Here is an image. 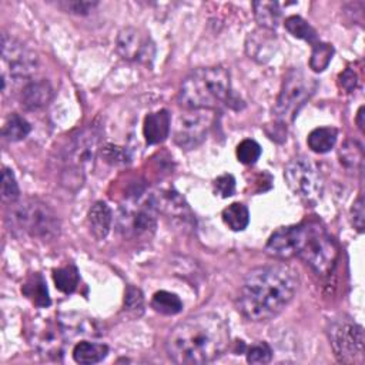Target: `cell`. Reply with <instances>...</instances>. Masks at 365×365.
<instances>
[{
	"label": "cell",
	"mask_w": 365,
	"mask_h": 365,
	"mask_svg": "<svg viewBox=\"0 0 365 365\" xmlns=\"http://www.w3.org/2000/svg\"><path fill=\"white\" fill-rule=\"evenodd\" d=\"M298 274L285 264H269L251 269L237 297L238 311L250 321L277 317L294 298Z\"/></svg>",
	"instance_id": "obj_1"
},
{
	"label": "cell",
	"mask_w": 365,
	"mask_h": 365,
	"mask_svg": "<svg viewBox=\"0 0 365 365\" xmlns=\"http://www.w3.org/2000/svg\"><path fill=\"white\" fill-rule=\"evenodd\" d=\"M230 344V329L217 314H198L178 322L168 334L165 349L177 364L200 365L220 358Z\"/></svg>",
	"instance_id": "obj_2"
},
{
	"label": "cell",
	"mask_w": 365,
	"mask_h": 365,
	"mask_svg": "<svg viewBox=\"0 0 365 365\" xmlns=\"http://www.w3.org/2000/svg\"><path fill=\"white\" fill-rule=\"evenodd\" d=\"M230 73L221 66L201 67L182 81L180 103L187 110H212L228 98Z\"/></svg>",
	"instance_id": "obj_3"
},
{
	"label": "cell",
	"mask_w": 365,
	"mask_h": 365,
	"mask_svg": "<svg viewBox=\"0 0 365 365\" xmlns=\"http://www.w3.org/2000/svg\"><path fill=\"white\" fill-rule=\"evenodd\" d=\"M10 204L7 220L14 230L44 241L53 240L60 234L57 214L46 202L37 198H26Z\"/></svg>",
	"instance_id": "obj_4"
},
{
	"label": "cell",
	"mask_w": 365,
	"mask_h": 365,
	"mask_svg": "<svg viewBox=\"0 0 365 365\" xmlns=\"http://www.w3.org/2000/svg\"><path fill=\"white\" fill-rule=\"evenodd\" d=\"M298 255L317 274L327 275L335 265L338 248L328 232L317 222H304L295 225Z\"/></svg>",
	"instance_id": "obj_5"
},
{
	"label": "cell",
	"mask_w": 365,
	"mask_h": 365,
	"mask_svg": "<svg viewBox=\"0 0 365 365\" xmlns=\"http://www.w3.org/2000/svg\"><path fill=\"white\" fill-rule=\"evenodd\" d=\"M317 88V81L305 74L301 68L289 70L282 81L274 114L281 121H291L297 115L298 110L305 104V101L314 94Z\"/></svg>",
	"instance_id": "obj_6"
},
{
	"label": "cell",
	"mask_w": 365,
	"mask_h": 365,
	"mask_svg": "<svg viewBox=\"0 0 365 365\" xmlns=\"http://www.w3.org/2000/svg\"><path fill=\"white\" fill-rule=\"evenodd\" d=\"M328 336L338 361L361 364L364 359V329L349 317H339L329 322Z\"/></svg>",
	"instance_id": "obj_7"
},
{
	"label": "cell",
	"mask_w": 365,
	"mask_h": 365,
	"mask_svg": "<svg viewBox=\"0 0 365 365\" xmlns=\"http://www.w3.org/2000/svg\"><path fill=\"white\" fill-rule=\"evenodd\" d=\"M288 187L302 200L317 201L324 190V178L314 163L304 157L292 158L284 168Z\"/></svg>",
	"instance_id": "obj_8"
},
{
	"label": "cell",
	"mask_w": 365,
	"mask_h": 365,
	"mask_svg": "<svg viewBox=\"0 0 365 365\" xmlns=\"http://www.w3.org/2000/svg\"><path fill=\"white\" fill-rule=\"evenodd\" d=\"M212 115L207 110H188L181 114L174 125V141L185 150L195 148L205 138Z\"/></svg>",
	"instance_id": "obj_9"
},
{
	"label": "cell",
	"mask_w": 365,
	"mask_h": 365,
	"mask_svg": "<svg viewBox=\"0 0 365 365\" xmlns=\"http://www.w3.org/2000/svg\"><path fill=\"white\" fill-rule=\"evenodd\" d=\"M100 144V130L90 125L81 130L77 135L71 138L67 145L64 161L67 167L77 174L83 173L86 168L93 165L97 150Z\"/></svg>",
	"instance_id": "obj_10"
},
{
	"label": "cell",
	"mask_w": 365,
	"mask_h": 365,
	"mask_svg": "<svg viewBox=\"0 0 365 365\" xmlns=\"http://www.w3.org/2000/svg\"><path fill=\"white\" fill-rule=\"evenodd\" d=\"M1 57L9 68L10 77H29L37 67L36 53L6 33L1 36Z\"/></svg>",
	"instance_id": "obj_11"
},
{
	"label": "cell",
	"mask_w": 365,
	"mask_h": 365,
	"mask_svg": "<svg viewBox=\"0 0 365 365\" xmlns=\"http://www.w3.org/2000/svg\"><path fill=\"white\" fill-rule=\"evenodd\" d=\"M115 46L118 54L131 61L151 63L155 54V47L150 36L134 27L123 29L117 36Z\"/></svg>",
	"instance_id": "obj_12"
},
{
	"label": "cell",
	"mask_w": 365,
	"mask_h": 365,
	"mask_svg": "<svg viewBox=\"0 0 365 365\" xmlns=\"http://www.w3.org/2000/svg\"><path fill=\"white\" fill-rule=\"evenodd\" d=\"M154 204L125 207L120 215V227L130 237H151L155 231V215Z\"/></svg>",
	"instance_id": "obj_13"
},
{
	"label": "cell",
	"mask_w": 365,
	"mask_h": 365,
	"mask_svg": "<svg viewBox=\"0 0 365 365\" xmlns=\"http://www.w3.org/2000/svg\"><path fill=\"white\" fill-rule=\"evenodd\" d=\"M31 344L37 348L38 352L47 356L57 358L61 354L63 346V331L58 325L50 319L40 318L36 321L30 329Z\"/></svg>",
	"instance_id": "obj_14"
},
{
	"label": "cell",
	"mask_w": 365,
	"mask_h": 365,
	"mask_svg": "<svg viewBox=\"0 0 365 365\" xmlns=\"http://www.w3.org/2000/svg\"><path fill=\"white\" fill-rule=\"evenodd\" d=\"M295 245H297V230L292 227L278 228L267 241L265 251L268 255L279 259H287L295 257Z\"/></svg>",
	"instance_id": "obj_15"
},
{
	"label": "cell",
	"mask_w": 365,
	"mask_h": 365,
	"mask_svg": "<svg viewBox=\"0 0 365 365\" xmlns=\"http://www.w3.org/2000/svg\"><path fill=\"white\" fill-rule=\"evenodd\" d=\"M170 128H171V120L167 110H160L148 114L144 118V125H143V133L147 144L163 143L168 137Z\"/></svg>",
	"instance_id": "obj_16"
},
{
	"label": "cell",
	"mask_w": 365,
	"mask_h": 365,
	"mask_svg": "<svg viewBox=\"0 0 365 365\" xmlns=\"http://www.w3.org/2000/svg\"><path fill=\"white\" fill-rule=\"evenodd\" d=\"M21 104L29 110H38L46 107L53 98V88L44 80H33L21 90Z\"/></svg>",
	"instance_id": "obj_17"
},
{
	"label": "cell",
	"mask_w": 365,
	"mask_h": 365,
	"mask_svg": "<svg viewBox=\"0 0 365 365\" xmlns=\"http://www.w3.org/2000/svg\"><path fill=\"white\" fill-rule=\"evenodd\" d=\"M87 221H88L90 232L97 240H104L108 235L111 222H113V214L110 207L103 201L94 202L88 211Z\"/></svg>",
	"instance_id": "obj_18"
},
{
	"label": "cell",
	"mask_w": 365,
	"mask_h": 365,
	"mask_svg": "<svg viewBox=\"0 0 365 365\" xmlns=\"http://www.w3.org/2000/svg\"><path fill=\"white\" fill-rule=\"evenodd\" d=\"M269 30H259L250 33L247 38V53L258 60V61H267L274 50V37L269 36Z\"/></svg>",
	"instance_id": "obj_19"
},
{
	"label": "cell",
	"mask_w": 365,
	"mask_h": 365,
	"mask_svg": "<svg viewBox=\"0 0 365 365\" xmlns=\"http://www.w3.org/2000/svg\"><path fill=\"white\" fill-rule=\"evenodd\" d=\"M252 7H254L255 20L262 29L269 30V31L277 29V26L281 21V17H282L279 3H277V1H254Z\"/></svg>",
	"instance_id": "obj_20"
},
{
	"label": "cell",
	"mask_w": 365,
	"mask_h": 365,
	"mask_svg": "<svg viewBox=\"0 0 365 365\" xmlns=\"http://www.w3.org/2000/svg\"><path fill=\"white\" fill-rule=\"evenodd\" d=\"M108 354V348L104 344L81 341L73 348V358L78 364L91 365L103 361Z\"/></svg>",
	"instance_id": "obj_21"
},
{
	"label": "cell",
	"mask_w": 365,
	"mask_h": 365,
	"mask_svg": "<svg viewBox=\"0 0 365 365\" xmlns=\"http://www.w3.org/2000/svg\"><path fill=\"white\" fill-rule=\"evenodd\" d=\"M336 141V130L334 127H319L309 133L308 135V147L318 154L328 153Z\"/></svg>",
	"instance_id": "obj_22"
},
{
	"label": "cell",
	"mask_w": 365,
	"mask_h": 365,
	"mask_svg": "<svg viewBox=\"0 0 365 365\" xmlns=\"http://www.w3.org/2000/svg\"><path fill=\"white\" fill-rule=\"evenodd\" d=\"M23 294L30 298L37 307H48L50 305V298L47 292L46 282L40 274L31 275L26 284L23 285Z\"/></svg>",
	"instance_id": "obj_23"
},
{
	"label": "cell",
	"mask_w": 365,
	"mask_h": 365,
	"mask_svg": "<svg viewBox=\"0 0 365 365\" xmlns=\"http://www.w3.org/2000/svg\"><path fill=\"white\" fill-rule=\"evenodd\" d=\"M222 220L232 231H242L250 222L248 208L241 202H232L222 211Z\"/></svg>",
	"instance_id": "obj_24"
},
{
	"label": "cell",
	"mask_w": 365,
	"mask_h": 365,
	"mask_svg": "<svg viewBox=\"0 0 365 365\" xmlns=\"http://www.w3.org/2000/svg\"><path fill=\"white\" fill-rule=\"evenodd\" d=\"M284 26L288 30V33L292 34L297 38L305 40V41H308L311 44H315L317 41H319L314 27L308 21H305L302 17H299V16H289V17H287L285 21H284Z\"/></svg>",
	"instance_id": "obj_25"
},
{
	"label": "cell",
	"mask_w": 365,
	"mask_h": 365,
	"mask_svg": "<svg viewBox=\"0 0 365 365\" xmlns=\"http://www.w3.org/2000/svg\"><path fill=\"white\" fill-rule=\"evenodd\" d=\"M151 307L164 315H175L182 309L181 299L168 291H158L153 295Z\"/></svg>",
	"instance_id": "obj_26"
},
{
	"label": "cell",
	"mask_w": 365,
	"mask_h": 365,
	"mask_svg": "<svg viewBox=\"0 0 365 365\" xmlns=\"http://www.w3.org/2000/svg\"><path fill=\"white\" fill-rule=\"evenodd\" d=\"M30 130H31V127H30L29 121L26 118H23L21 115L13 113L9 115V118L4 123L3 135L9 141H20L29 135Z\"/></svg>",
	"instance_id": "obj_27"
},
{
	"label": "cell",
	"mask_w": 365,
	"mask_h": 365,
	"mask_svg": "<svg viewBox=\"0 0 365 365\" xmlns=\"http://www.w3.org/2000/svg\"><path fill=\"white\" fill-rule=\"evenodd\" d=\"M53 279L61 292L71 294L78 285V271L74 265H66L53 271Z\"/></svg>",
	"instance_id": "obj_28"
},
{
	"label": "cell",
	"mask_w": 365,
	"mask_h": 365,
	"mask_svg": "<svg viewBox=\"0 0 365 365\" xmlns=\"http://www.w3.org/2000/svg\"><path fill=\"white\" fill-rule=\"evenodd\" d=\"M334 54V47L328 43H322V41H317L315 44H312V53H311V58H309V67L319 73L324 71Z\"/></svg>",
	"instance_id": "obj_29"
},
{
	"label": "cell",
	"mask_w": 365,
	"mask_h": 365,
	"mask_svg": "<svg viewBox=\"0 0 365 365\" xmlns=\"http://www.w3.org/2000/svg\"><path fill=\"white\" fill-rule=\"evenodd\" d=\"M339 158L346 168H356L362 164V147L355 141H346L341 147Z\"/></svg>",
	"instance_id": "obj_30"
},
{
	"label": "cell",
	"mask_w": 365,
	"mask_h": 365,
	"mask_svg": "<svg viewBox=\"0 0 365 365\" xmlns=\"http://www.w3.org/2000/svg\"><path fill=\"white\" fill-rule=\"evenodd\" d=\"M261 155V147L255 140L247 138L242 140L237 147V158L240 163L251 165L254 164Z\"/></svg>",
	"instance_id": "obj_31"
},
{
	"label": "cell",
	"mask_w": 365,
	"mask_h": 365,
	"mask_svg": "<svg viewBox=\"0 0 365 365\" xmlns=\"http://www.w3.org/2000/svg\"><path fill=\"white\" fill-rule=\"evenodd\" d=\"M20 195L19 184L10 168H3L1 174V198L7 202H14Z\"/></svg>",
	"instance_id": "obj_32"
},
{
	"label": "cell",
	"mask_w": 365,
	"mask_h": 365,
	"mask_svg": "<svg viewBox=\"0 0 365 365\" xmlns=\"http://www.w3.org/2000/svg\"><path fill=\"white\" fill-rule=\"evenodd\" d=\"M124 308L133 317H140L144 311V298L138 288L128 287L124 299Z\"/></svg>",
	"instance_id": "obj_33"
},
{
	"label": "cell",
	"mask_w": 365,
	"mask_h": 365,
	"mask_svg": "<svg viewBox=\"0 0 365 365\" xmlns=\"http://www.w3.org/2000/svg\"><path fill=\"white\" fill-rule=\"evenodd\" d=\"M272 358V349L267 342H257L247 351V361L250 364H268Z\"/></svg>",
	"instance_id": "obj_34"
},
{
	"label": "cell",
	"mask_w": 365,
	"mask_h": 365,
	"mask_svg": "<svg viewBox=\"0 0 365 365\" xmlns=\"http://www.w3.org/2000/svg\"><path fill=\"white\" fill-rule=\"evenodd\" d=\"M214 191L227 198L235 192V180L231 174H222L214 181Z\"/></svg>",
	"instance_id": "obj_35"
},
{
	"label": "cell",
	"mask_w": 365,
	"mask_h": 365,
	"mask_svg": "<svg viewBox=\"0 0 365 365\" xmlns=\"http://www.w3.org/2000/svg\"><path fill=\"white\" fill-rule=\"evenodd\" d=\"M96 4H97V3H94V1H78V0L60 3V6L64 7L67 11L76 13V14H87L88 11L93 10V7H94Z\"/></svg>",
	"instance_id": "obj_36"
},
{
	"label": "cell",
	"mask_w": 365,
	"mask_h": 365,
	"mask_svg": "<svg viewBox=\"0 0 365 365\" xmlns=\"http://www.w3.org/2000/svg\"><path fill=\"white\" fill-rule=\"evenodd\" d=\"M351 215H352V222H354L355 228H356L359 232H362V231H364V215H365L362 197H359V198L354 202V205H352V208H351Z\"/></svg>",
	"instance_id": "obj_37"
},
{
	"label": "cell",
	"mask_w": 365,
	"mask_h": 365,
	"mask_svg": "<svg viewBox=\"0 0 365 365\" xmlns=\"http://www.w3.org/2000/svg\"><path fill=\"white\" fill-rule=\"evenodd\" d=\"M339 86L346 91L351 93L354 91V88L356 87V74L352 68H345L341 74H339Z\"/></svg>",
	"instance_id": "obj_38"
},
{
	"label": "cell",
	"mask_w": 365,
	"mask_h": 365,
	"mask_svg": "<svg viewBox=\"0 0 365 365\" xmlns=\"http://www.w3.org/2000/svg\"><path fill=\"white\" fill-rule=\"evenodd\" d=\"M362 118H364V107H361L358 110V114H356V124H358L361 131H364V120Z\"/></svg>",
	"instance_id": "obj_39"
}]
</instances>
